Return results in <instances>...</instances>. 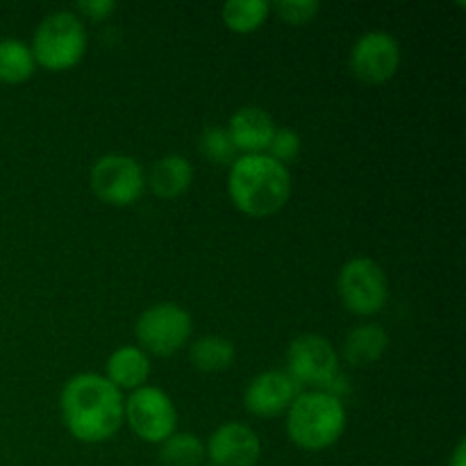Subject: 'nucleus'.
I'll list each match as a JSON object with an SVG mask.
<instances>
[{"label":"nucleus","mask_w":466,"mask_h":466,"mask_svg":"<svg viewBox=\"0 0 466 466\" xmlns=\"http://www.w3.org/2000/svg\"><path fill=\"white\" fill-rule=\"evenodd\" d=\"M262 455V444L253 428L246 423H223L205 446V458L212 466H255Z\"/></svg>","instance_id":"obj_12"},{"label":"nucleus","mask_w":466,"mask_h":466,"mask_svg":"<svg viewBox=\"0 0 466 466\" xmlns=\"http://www.w3.org/2000/svg\"><path fill=\"white\" fill-rule=\"evenodd\" d=\"M268 12H271V3L267 0H228L221 9L223 23L230 27L232 32H253L267 21Z\"/></svg>","instance_id":"obj_19"},{"label":"nucleus","mask_w":466,"mask_h":466,"mask_svg":"<svg viewBox=\"0 0 466 466\" xmlns=\"http://www.w3.org/2000/svg\"><path fill=\"white\" fill-rule=\"evenodd\" d=\"M123 405L121 391L100 373H77L59 394L64 426L85 444H100L121 431Z\"/></svg>","instance_id":"obj_1"},{"label":"nucleus","mask_w":466,"mask_h":466,"mask_svg":"<svg viewBox=\"0 0 466 466\" xmlns=\"http://www.w3.org/2000/svg\"><path fill=\"white\" fill-rule=\"evenodd\" d=\"M123 419L130 423L132 432L148 444H162L177 428V410L171 396L150 385L132 391L123 405Z\"/></svg>","instance_id":"obj_8"},{"label":"nucleus","mask_w":466,"mask_h":466,"mask_svg":"<svg viewBox=\"0 0 466 466\" xmlns=\"http://www.w3.org/2000/svg\"><path fill=\"white\" fill-rule=\"evenodd\" d=\"M350 73L367 85L391 80L400 66V46L385 30L364 32L350 50Z\"/></svg>","instance_id":"obj_10"},{"label":"nucleus","mask_w":466,"mask_h":466,"mask_svg":"<svg viewBox=\"0 0 466 466\" xmlns=\"http://www.w3.org/2000/svg\"><path fill=\"white\" fill-rule=\"evenodd\" d=\"M194 182V167H191L189 159L185 155H164L162 159L153 164L148 177H146V185L150 187L157 198L173 200L177 196L185 194L187 189Z\"/></svg>","instance_id":"obj_14"},{"label":"nucleus","mask_w":466,"mask_h":466,"mask_svg":"<svg viewBox=\"0 0 466 466\" xmlns=\"http://www.w3.org/2000/svg\"><path fill=\"white\" fill-rule=\"evenodd\" d=\"M300 391H303V387L289 373L271 369V371L259 373L248 382L244 391V405L255 417H280L289 410V405L294 403Z\"/></svg>","instance_id":"obj_11"},{"label":"nucleus","mask_w":466,"mask_h":466,"mask_svg":"<svg viewBox=\"0 0 466 466\" xmlns=\"http://www.w3.org/2000/svg\"><path fill=\"white\" fill-rule=\"evenodd\" d=\"M135 335L141 350L168 358L185 349L191 337V317L185 308L176 303H157L139 314L135 323Z\"/></svg>","instance_id":"obj_7"},{"label":"nucleus","mask_w":466,"mask_h":466,"mask_svg":"<svg viewBox=\"0 0 466 466\" xmlns=\"http://www.w3.org/2000/svg\"><path fill=\"white\" fill-rule=\"evenodd\" d=\"M235 344L218 335H205L189 346L191 364L203 373L226 371L235 362Z\"/></svg>","instance_id":"obj_17"},{"label":"nucleus","mask_w":466,"mask_h":466,"mask_svg":"<svg viewBox=\"0 0 466 466\" xmlns=\"http://www.w3.org/2000/svg\"><path fill=\"white\" fill-rule=\"evenodd\" d=\"M91 189L103 203L114 208H127L146 189V173L130 155L109 153L96 159L91 167Z\"/></svg>","instance_id":"obj_9"},{"label":"nucleus","mask_w":466,"mask_h":466,"mask_svg":"<svg viewBox=\"0 0 466 466\" xmlns=\"http://www.w3.org/2000/svg\"><path fill=\"white\" fill-rule=\"evenodd\" d=\"M337 291L349 312L373 317L390 300V282L380 264L371 258H353L337 276Z\"/></svg>","instance_id":"obj_6"},{"label":"nucleus","mask_w":466,"mask_h":466,"mask_svg":"<svg viewBox=\"0 0 466 466\" xmlns=\"http://www.w3.org/2000/svg\"><path fill=\"white\" fill-rule=\"evenodd\" d=\"M200 153L212 164H232L237 159V148L232 146L230 135L221 126H208L200 135Z\"/></svg>","instance_id":"obj_21"},{"label":"nucleus","mask_w":466,"mask_h":466,"mask_svg":"<svg viewBox=\"0 0 466 466\" xmlns=\"http://www.w3.org/2000/svg\"><path fill=\"white\" fill-rule=\"evenodd\" d=\"M449 466H466V441L460 440L458 446H455L453 455H451Z\"/></svg>","instance_id":"obj_25"},{"label":"nucleus","mask_w":466,"mask_h":466,"mask_svg":"<svg viewBox=\"0 0 466 466\" xmlns=\"http://www.w3.org/2000/svg\"><path fill=\"white\" fill-rule=\"evenodd\" d=\"M287 373L300 387L328 391L337 399H344L349 391V380L339 371V353L330 339L314 332L300 335L291 341L287 349Z\"/></svg>","instance_id":"obj_4"},{"label":"nucleus","mask_w":466,"mask_h":466,"mask_svg":"<svg viewBox=\"0 0 466 466\" xmlns=\"http://www.w3.org/2000/svg\"><path fill=\"white\" fill-rule=\"evenodd\" d=\"M76 7L77 12H82L91 21H105V18H109L116 12V3L114 0H80Z\"/></svg>","instance_id":"obj_24"},{"label":"nucleus","mask_w":466,"mask_h":466,"mask_svg":"<svg viewBox=\"0 0 466 466\" xmlns=\"http://www.w3.org/2000/svg\"><path fill=\"white\" fill-rule=\"evenodd\" d=\"M209 466H212V464H209Z\"/></svg>","instance_id":"obj_26"},{"label":"nucleus","mask_w":466,"mask_h":466,"mask_svg":"<svg viewBox=\"0 0 466 466\" xmlns=\"http://www.w3.org/2000/svg\"><path fill=\"white\" fill-rule=\"evenodd\" d=\"M150 376V360L139 346H121L107 360V380L121 390H139Z\"/></svg>","instance_id":"obj_16"},{"label":"nucleus","mask_w":466,"mask_h":466,"mask_svg":"<svg viewBox=\"0 0 466 466\" xmlns=\"http://www.w3.org/2000/svg\"><path fill=\"white\" fill-rule=\"evenodd\" d=\"M226 130L237 153L259 155L267 153L273 132H276V123L267 109L258 107V105H246L232 114Z\"/></svg>","instance_id":"obj_13"},{"label":"nucleus","mask_w":466,"mask_h":466,"mask_svg":"<svg viewBox=\"0 0 466 466\" xmlns=\"http://www.w3.org/2000/svg\"><path fill=\"white\" fill-rule=\"evenodd\" d=\"M387 349H390V335L385 332V328L378 326V323H364V326L353 328L346 335L341 355L350 367L367 369L380 362Z\"/></svg>","instance_id":"obj_15"},{"label":"nucleus","mask_w":466,"mask_h":466,"mask_svg":"<svg viewBox=\"0 0 466 466\" xmlns=\"http://www.w3.org/2000/svg\"><path fill=\"white\" fill-rule=\"evenodd\" d=\"M278 12V16L291 25H305L319 14L321 5L317 0H278L271 5Z\"/></svg>","instance_id":"obj_23"},{"label":"nucleus","mask_w":466,"mask_h":466,"mask_svg":"<svg viewBox=\"0 0 466 466\" xmlns=\"http://www.w3.org/2000/svg\"><path fill=\"white\" fill-rule=\"evenodd\" d=\"M30 50L35 55V62L48 71L73 68L85 57V23L77 14L66 12V9L48 14L35 30Z\"/></svg>","instance_id":"obj_5"},{"label":"nucleus","mask_w":466,"mask_h":466,"mask_svg":"<svg viewBox=\"0 0 466 466\" xmlns=\"http://www.w3.org/2000/svg\"><path fill=\"white\" fill-rule=\"evenodd\" d=\"M346 419L341 399L328 391H300L287 410V435L303 451L330 449L344 435Z\"/></svg>","instance_id":"obj_3"},{"label":"nucleus","mask_w":466,"mask_h":466,"mask_svg":"<svg viewBox=\"0 0 466 466\" xmlns=\"http://www.w3.org/2000/svg\"><path fill=\"white\" fill-rule=\"evenodd\" d=\"M300 146L303 144H300L299 132L291 130V127H276V132L271 137V144L267 148V155L287 167V162H294L300 155Z\"/></svg>","instance_id":"obj_22"},{"label":"nucleus","mask_w":466,"mask_h":466,"mask_svg":"<svg viewBox=\"0 0 466 466\" xmlns=\"http://www.w3.org/2000/svg\"><path fill=\"white\" fill-rule=\"evenodd\" d=\"M35 55L21 39H0V82L21 85L35 76Z\"/></svg>","instance_id":"obj_18"},{"label":"nucleus","mask_w":466,"mask_h":466,"mask_svg":"<svg viewBox=\"0 0 466 466\" xmlns=\"http://www.w3.org/2000/svg\"><path fill=\"white\" fill-rule=\"evenodd\" d=\"M203 460L205 444L191 432H173L167 441H162V466H203Z\"/></svg>","instance_id":"obj_20"},{"label":"nucleus","mask_w":466,"mask_h":466,"mask_svg":"<svg viewBox=\"0 0 466 466\" xmlns=\"http://www.w3.org/2000/svg\"><path fill=\"white\" fill-rule=\"evenodd\" d=\"M228 194L239 212L253 218L280 212L291 196V173L267 153L241 155L230 164Z\"/></svg>","instance_id":"obj_2"}]
</instances>
